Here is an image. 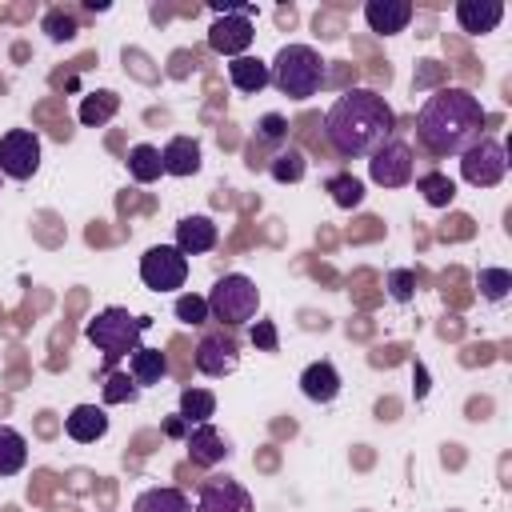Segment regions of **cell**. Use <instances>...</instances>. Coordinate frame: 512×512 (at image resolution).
<instances>
[{"label": "cell", "mask_w": 512, "mask_h": 512, "mask_svg": "<svg viewBox=\"0 0 512 512\" xmlns=\"http://www.w3.org/2000/svg\"><path fill=\"white\" fill-rule=\"evenodd\" d=\"M324 136L336 156L360 160L396 136V112L376 88H348L324 116Z\"/></svg>", "instance_id": "obj_1"}, {"label": "cell", "mask_w": 512, "mask_h": 512, "mask_svg": "<svg viewBox=\"0 0 512 512\" xmlns=\"http://www.w3.org/2000/svg\"><path fill=\"white\" fill-rule=\"evenodd\" d=\"M484 108L460 84L436 88L416 112V140L428 156H460L484 136Z\"/></svg>", "instance_id": "obj_2"}, {"label": "cell", "mask_w": 512, "mask_h": 512, "mask_svg": "<svg viewBox=\"0 0 512 512\" xmlns=\"http://www.w3.org/2000/svg\"><path fill=\"white\" fill-rule=\"evenodd\" d=\"M268 72H272V84H276L288 100H308V96H316V92L324 88V80H328L320 52L308 48V44H284V48L276 52V60L268 64Z\"/></svg>", "instance_id": "obj_3"}, {"label": "cell", "mask_w": 512, "mask_h": 512, "mask_svg": "<svg viewBox=\"0 0 512 512\" xmlns=\"http://www.w3.org/2000/svg\"><path fill=\"white\" fill-rule=\"evenodd\" d=\"M148 324V316H132L128 308H100L84 324V336L96 344V352H104L108 364H116L120 356H132L140 348V332H148Z\"/></svg>", "instance_id": "obj_4"}, {"label": "cell", "mask_w": 512, "mask_h": 512, "mask_svg": "<svg viewBox=\"0 0 512 512\" xmlns=\"http://www.w3.org/2000/svg\"><path fill=\"white\" fill-rule=\"evenodd\" d=\"M204 300H208V316L220 320L224 332H228V328H240V324H248V320H256V312H260V288H256L244 272L220 276Z\"/></svg>", "instance_id": "obj_5"}, {"label": "cell", "mask_w": 512, "mask_h": 512, "mask_svg": "<svg viewBox=\"0 0 512 512\" xmlns=\"http://www.w3.org/2000/svg\"><path fill=\"white\" fill-rule=\"evenodd\" d=\"M252 36H256V28H252V8L248 4H216V20L208 28V48L212 52L236 60L252 48Z\"/></svg>", "instance_id": "obj_6"}, {"label": "cell", "mask_w": 512, "mask_h": 512, "mask_svg": "<svg viewBox=\"0 0 512 512\" xmlns=\"http://www.w3.org/2000/svg\"><path fill=\"white\" fill-rule=\"evenodd\" d=\"M508 172V148L496 136H480L468 152H460V176L472 188H496Z\"/></svg>", "instance_id": "obj_7"}, {"label": "cell", "mask_w": 512, "mask_h": 512, "mask_svg": "<svg viewBox=\"0 0 512 512\" xmlns=\"http://www.w3.org/2000/svg\"><path fill=\"white\" fill-rule=\"evenodd\" d=\"M140 280L152 292H176L188 280V256L176 244H152L140 256Z\"/></svg>", "instance_id": "obj_8"}, {"label": "cell", "mask_w": 512, "mask_h": 512, "mask_svg": "<svg viewBox=\"0 0 512 512\" xmlns=\"http://www.w3.org/2000/svg\"><path fill=\"white\" fill-rule=\"evenodd\" d=\"M40 168V136L32 128H12L0 136V172L8 180H32Z\"/></svg>", "instance_id": "obj_9"}, {"label": "cell", "mask_w": 512, "mask_h": 512, "mask_svg": "<svg viewBox=\"0 0 512 512\" xmlns=\"http://www.w3.org/2000/svg\"><path fill=\"white\" fill-rule=\"evenodd\" d=\"M412 172H416L412 148L396 136L368 156V180L380 184V188H404V184H412Z\"/></svg>", "instance_id": "obj_10"}, {"label": "cell", "mask_w": 512, "mask_h": 512, "mask_svg": "<svg viewBox=\"0 0 512 512\" xmlns=\"http://www.w3.org/2000/svg\"><path fill=\"white\" fill-rule=\"evenodd\" d=\"M192 512H256L252 492L232 476H212L200 484Z\"/></svg>", "instance_id": "obj_11"}, {"label": "cell", "mask_w": 512, "mask_h": 512, "mask_svg": "<svg viewBox=\"0 0 512 512\" xmlns=\"http://www.w3.org/2000/svg\"><path fill=\"white\" fill-rule=\"evenodd\" d=\"M196 368L204 372V376H212V380H220V376H228V372H236V364H240V344H236V336L232 332H224V328H216V332H204L200 336V344H196Z\"/></svg>", "instance_id": "obj_12"}, {"label": "cell", "mask_w": 512, "mask_h": 512, "mask_svg": "<svg viewBox=\"0 0 512 512\" xmlns=\"http://www.w3.org/2000/svg\"><path fill=\"white\" fill-rule=\"evenodd\" d=\"M416 8L408 0H368L364 4V24L376 32V36H396L412 24Z\"/></svg>", "instance_id": "obj_13"}, {"label": "cell", "mask_w": 512, "mask_h": 512, "mask_svg": "<svg viewBox=\"0 0 512 512\" xmlns=\"http://www.w3.org/2000/svg\"><path fill=\"white\" fill-rule=\"evenodd\" d=\"M216 240H220V228H216V220L212 216H184L180 224H176V248L184 252V256H204V252H212L216 248Z\"/></svg>", "instance_id": "obj_14"}, {"label": "cell", "mask_w": 512, "mask_h": 512, "mask_svg": "<svg viewBox=\"0 0 512 512\" xmlns=\"http://www.w3.org/2000/svg\"><path fill=\"white\" fill-rule=\"evenodd\" d=\"M340 372L332 360H312L304 372H300V392L312 400V404H332L340 396Z\"/></svg>", "instance_id": "obj_15"}, {"label": "cell", "mask_w": 512, "mask_h": 512, "mask_svg": "<svg viewBox=\"0 0 512 512\" xmlns=\"http://www.w3.org/2000/svg\"><path fill=\"white\" fill-rule=\"evenodd\" d=\"M64 432L68 440L76 444H96L108 436V412L100 404H76L68 416H64Z\"/></svg>", "instance_id": "obj_16"}, {"label": "cell", "mask_w": 512, "mask_h": 512, "mask_svg": "<svg viewBox=\"0 0 512 512\" xmlns=\"http://www.w3.org/2000/svg\"><path fill=\"white\" fill-rule=\"evenodd\" d=\"M500 20H504V4H500V0H460V4H456V24H460V32H468V36H484V32H492Z\"/></svg>", "instance_id": "obj_17"}, {"label": "cell", "mask_w": 512, "mask_h": 512, "mask_svg": "<svg viewBox=\"0 0 512 512\" xmlns=\"http://www.w3.org/2000/svg\"><path fill=\"white\" fill-rule=\"evenodd\" d=\"M228 80H232V88L236 92H244V96H256V92H264L268 84H272V72H268V60H260V56H236V60H228Z\"/></svg>", "instance_id": "obj_18"}, {"label": "cell", "mask_w": 512, "mask_h": 512, "mask_svg": "<svg viewBox=\"0 0 512 512\" xmlns=\"http://www.w3.org/2000/svg\"><path fill=\"white\" fill-rule=\"evenodd\" d=\"M160 160H164V176H196L200 172V144L192 136H172L164 148H160Z\"/></svg>", "instance_id": "obj_19"}, {"label": "cell", "mask_w": 512, "mask_h": 512, "mask_svg": "<svg viewBox=\"0 0 512 512\" xmlns=\"http://www.w3.org/2000/svg\"><path fill=\"white\" fill-rule=\"evenodd\" d=\"M184 444H188L192 460H196V464H204V468H212V464L228 460V444H224V436L212 428V420H208V424H192Z\"/></svg>", "instance_id": "obj_20"}, {"label": "cell", "mask_w": 512, "mask_h": 512, "mask_svg": "<svg viewBox=\"0 0 512 512\" xmlns=\"http://www.w3.org/2000/svg\"><path fill=\"white\" fill-rule=\"evenodd\" d=\"M164 372H168V356H164L160 348H136V352L128 356V376H132L136 388H152V384H160Z\"/></svg>", "instance_id": "obj_21"}, {"label": "cell", "mask_w": 512, "mask_h": 512, "mask_svg": "<svg viewBox=\"0 0 512 512\" xmlns=\"http://www.w3.org/2000/svg\"><path fill=\"white\" fill-rule=\"evenodd\" d=\"M132 512H192V500L180 488H144L132 500Z\"/></svg>", "instance_id": "obj_22"}, {"label": "cell", "mask_w": 512, "mask_h": 512, "mask_svg": "<svg viewBox=\"0 0 512 512\" xmlns=\"http://www.w3.org/2000/svg\"><path fill=\"white\" fill-rule=\"evenodd\" d=\"M128 176L136 184H152L164 176V160H160V148L156 144H136L128 148Z\"/></svg>", "instance_id": "obj_23"}, {"label": "cell", "mask_w": 512, "mask_h": 512, "mask_svg": "<svg viewBox=\"0 0 512 512\" xmlns=\"http://www.w3.org/2000/svg\"><path fill=\"white\" fill-rule=\"evenodd\" d=\"M116 108H120V96H116V92H108V88L88 92V96L80 100V124H84V128H100V124H108V120L116 116Z\"/></svg>", "instance_id": "obj_24"}, {"label": "cell", "mask_w": 512, "mask_h": 512, "mask_svg": "<svg viewBox=\"0 0 512 512\" xmlns=\"http://www.w3.org/2000/svg\"><path fill=\"white\" fill-rule=\"evenodd\" d=\"M24 464H28V440L12 424H0V476H16Z\"/></svg>", "instance_id": "obj_25"}, {"label": "cell", "mask_w": 512, "mask_h": 512, "mask_svg": "<svg viewBox=\"0 0 512 512\" xmlns=\"http://www.w3.org/2000/svg\"><path fill=\"white\" fill-rule=\"evenodd\" d=\"M216 416V396L208 388H184L180 392V420L192 428V424H208Z\"/></svg>", "instance_id": "obj_26"}, {"label": "cell", "mask_w": 512, "mask_h": 512, "mask_svg": "<svg viewBox=\"0 0 512 512\" xmlns=\"http://www.w3.org/2000/svg\"><path fill=\"white\" fill-rule=\"evenodd\" d=\"M268 172H272V180L276 184H296V180H304V172H308V160H304V152L300 148H280L272 160H268Z\"/></svg>", "instance_id": "obj_27"}, {"label": "cell", "mask_w": 512, "mask_h": 512, "mask_svg": "<svg viewBox=\"0 0 512 512\" xmlns=\"http://www.w3.org/2000/svg\"><path fill=\"white\" fill-rule=\"evenodd\" d=\"M416 192H420L424 204H432V208H448V204L456 200V184H452L444 172H424V176H416Z\"/></svg>", "instance_id": "obj_28"}, {"label": "cell", "mask_w": 512, "mask_h": 512, "mask_svg": "<svg viewBox=\"0 0 512 512\" xmlns=\"http://www.w3.org/2000/svg\"><path fill=\"white\" fill-rule=\"evenodd\" d=\"M328 192H332V204H336V208L352 212V208H360V200H364V180H356L352 172H340V176L328 180Z\"/></svg>", "instance_id": "obj_29"}, {"label": "cell", "mask_w": 512, "mask_h": 512, "mask_svg": "<svg viewBox=\"0 0 512 512\" xmlns=\"http://www.w3.org/2000/svg\"><path fill=\"white\" fill-rule=\"evenodd\" d=\"M476 284H480V296L496 304V300H504L512 292V272L508 268H480L476 272Z\"/></svg>", "instance_id": "obj_30"}, {"label": "cell", "mask_w": 512, "mask_h": 512, "mask_svg": "<svg viewBox=\"0 0 512 512\" xmlns=\"http://www.w3.org/2000/svg\"><path fill=\"white\" fill-rule=\"evenodd\" d=\"M136 396H140V388L132 384L128 372H108V380H104V404H132Z\"/></svg>", "instance_id": "obj_31"}, {"label": "cell", "mask_w": 512, "mask_h": 512, "mask_svg": "<svg viewBox=\"0 0 512 512\" xmlns=\"http://www.w3.org/2000/svg\"><path fill=\"white\" fill-rule=\"evenodd\" d=\"M44 32H48V40H56V44H68L80 28H76V16L72 12H64V8H52L48 16H44Z\"/></svg>", "instance_id": "obj_32"}, {"label": "cell", "mask_w": 512, "mask_h": 512, "mask_svg": "<svg viewBox=\"0 0 512 512\" xmlns=\"http://www.w3.org/2000/svg\"><path fill=\"white\" fill-rule=\"evenodd\" d=\"M176 320H184V324H208L212 316H208V300L204 296H196V292H184V296H176Z\"/></svg>", "instance_id": "obj_33"}, {"label": "cell", "mask_w": 512, "mask_h": 512, "mask_svg": "<svg viewBox=\"0 0 512 512\" xmlns=\"http://www.w3.org/2000/svg\"><path fill=\"white\" fill-rule=\"evenodd\" d=\"M412 292H416V272H412V268H392V272H388V296H392L396 304H408Z\"/></svg>", "instance_id": "obj_34"}, {"label": "cell", "mask_w": 512, "mask_h": 512, "mask_svg": "<svg viewBox=\"0 0 512 512\" xmlns=\"http://www.w3.org/2000/svg\"><path fill=\"white\" fill-rule=\"evenodd\" d=\"M248 336H252V344L264 348V352H276V348H280V340H276V324H272V320H256Z\"/></svg>", "instance_id": "obj_35"}, {"label": "cell", "mask_w": 512, "mask_h": 512, "mask_svg": "<svg viewBox=\"0 0 512 512\" xmlns=\"http://www.w3.org/2000/svg\"><path fill=\"white\" fill-rule=\"evenodd\" d=\"M260 140H284L288 136V120L284 116H276V112H268V116H260Z\"/></svg>", "instance_id": "obj_36"}]
</instances>
